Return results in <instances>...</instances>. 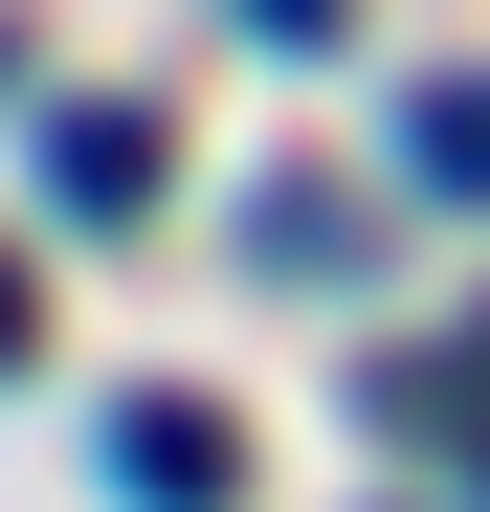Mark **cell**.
<instances>
[{"label": "cell", "instance_id": "6da1fadb", "mask_svg": "<svg viewBox=\"0 0 490 512\" xmlns=\"http://www.w3.org/2000/svg\"><path fill=\"white\" fill-rule=\"evenodd\" d=\"M112 490H134V512H245V423H223V401H179V379L112 401Z\"/></svg>", "mask_w": 490, "mask_h": 512}, {"label": "cell", "instance_id": "7a4b0ae2", "mask_svg": "<svg viewBox=\"0 0 490 512\" xmlns=\"http://www.w3.org/2000/svg\"><path fill=\"white\" fill-rule=\"evenodd\" d=\"M45 201H67V223H134V201H156V112H112V90L45 112Z\"/></svg>", "mask_w": 490, "mask_h": 512}, {"label": "cell", "instance_id": "3957f363", "mask_svg": "<svg viewBox=\"0 0 490 512\" xmlns=\"http://www.w3.org/2000/svg\"><path fill=\"white\" fill-rule=\"evenodd\" d=\"M401 156H424L446 201H490V67H468V90H424V112H401Z\"/></svg>", "mask_w": 490, "mask_h": 512}, {"label": "cell", "instance_id": "277c9868", "mask_svg": "<svg viewBox=\"0 0 490 512\" xmlns=\"http://www.w3.org/2000/svg\"><path fill=\"white\" fill-rule=\"evenodd\" d=\"M357 23V0H245V45H335Z\"/></svg>", "mask_w": 490, "mask_h": 512}, {"label": "cell", "instance_id": "5b68a950", "mask_svg": "<svg viewBox=\"0 0 490 512\" xmlns=\"http://www.w3.org/2000/svg\"><path fill=\"white\" fill-rule=\"evenodd\" d=\"M23 357H45V290H0V379H23Z\"/></svg>", "mask_w": 490, "mask_h": 512}, {"label": "cell", "instance_id": "8992f818", "mask_svg": "<svg viewBox=\"0 0 490 512\" xmlns=\"http://www.w3.org/2000/svg\"><path fill=\"white\" fill-rule=\"evenodd\" d=\"M0 90H23V23H0Z\"/></svg>", "mask_w": 490, "mask_h": 512}, {"label": "cell", "instance_id": "52a82bcc", "mask_svg": "<svg viewBox=\"0 0 490 512\" xmlns=\"http://www.w3.org/2000/svg\"><path fill=\"white\" fill-rule=\"evenodd\" d=\"M468 490H490V468H468Z\"/></svg>", "mask_w": 490, "mask_h": 512}]
</instances>
